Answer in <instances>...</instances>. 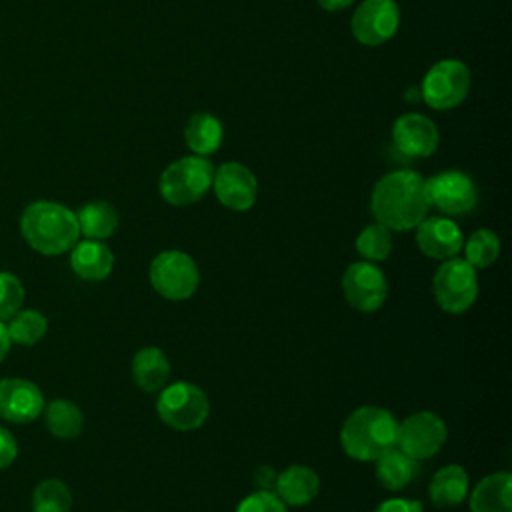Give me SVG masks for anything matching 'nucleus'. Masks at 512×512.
Segmentation results:
<instances>
[{
  "instance_id": "1",
  "label": "nucleus",
  "mask_w": 512,
  "mask_h": 512,
  "mask_svg": "<svg viewBox=\"0 0 512 512\" xmlns=\"http://www.w3.org/2000/svg\"><path fill=\"white\" fill-rule=\"evenodd\" d=\"M424 178L414 170H394L382 176L370 194V210L378 224L404 232L416 228L428 214Z\"/></svg>"
},
{
  "instance_id": "2",
  "label": "nucleus",
  "mask_w": 512,
  "mask_h": 512,
  "mask_svg": "<svg viewBox=\"0 0 512 512\" xmlns=\"http://www.w3.org/2000/svg\"><path fill=\"white\" fill-rule=\"evenodd\" d=\"M398 420L380 406L356 408L340 428L344 452L360 462H374L386 450L396 446Z\"/></svg>"
},
{
  "instance_id": "3",
  "label": "nucleus",
  "mask_w": 512,
  "mask_h": 512,
  "mask_svg": "<svg viewBox=\"0 0 512 512\" xmlns=\"http://www.w3.org/2000/svg\"><path fill=\"white\" fill-rule=\"evenodd\" d=\"M20 230L36 252L48 256L70 250L80 236L76 214L50 200H38L26 206L20 218Z\"/></svg>"
},
{
  "instance_id": "4",
  "label": "nucleus",
  "mask_w": 512,
  "mask_h": 512,
  "mask_svg": "<svg viewBox=\"0 0 512 512\" xmlns=\"http://www.w3.org/2000/svg\"><path fill=\"white\" fill-rule=\"evenodd\" d=\"M214 166L204 156H184L160 176V196L172 206H188L198 202L212 186Z\"/></svg>"
},
{
  "instance_id": "5",
  "label": "nucleus",
  "mask_w": 512,
  "mask_h": 512,
  "mask_svg": "<svg viewBox=\"0 0 512 512\" xmlns=\"http://www.w3.org/2000/svg\"><path fill=\"white\" fill-rule=\"evenodd\" d=\"M160 420L180 432L200 428L210 414V400L206 392L192 382H174L162 388L156 400Z\"/></svg>"
},
{
  "instance_id": "6",
  "label": "nucleus",
  "mask_w": 512,
  "mask_h": 512,
  "mask_svg": "<svg viewBox=\"0 0 512 512\" xmlns=\"http://www.w3.org/2000/svg\"><path fill=\"white\" fill-rule=\"evenodd\" d=\"M150 284L166 300H188L198 284L200 272L192 256L182 250H164L150 264Z\"/></svg>"
},
{
  "instance_id": "7",
  "label": "nucleus",
  "mask_w": 512,
  "mask_h": 512,
  "mask_svg": "<svg viewBox=\"0 0 512 512\" xmlns=\"http://www.w3.org/2000/svg\"><path fill=\"white\" fill-rule=\"evenodd\" d=\"M432 290L438 306L448 314H464L478 296L476 268L464 258L444 260L432 280Z\"/></svg>"
},
{
  "instance_id": "8",
  "label": "nucleus",
  "mask_w": 512,
  "mask_h": 512,
  "mask_svg": "<svg viewBox=\"0 0 512 512\" xmlns=\"http://www.w3.org/2000/svg\"><path fill=\"white\" fill-rule=\"evenodd\" d=\"M470 88V70L464 62L446 58L436 62L422 80V98L434 110H450L464 102Z\"/></svg>"
},
{
  "instance_id": "9",
  "label": "nucleus",
  "mask_w": 512,
  "mask_h": 512,
  "mask_svg": "<svg viewBox=\"0 0 512 512\" xmlns=\"http://www.w3.org/2000/svg\"><path fill=\"white\" fill-rule=\"evenodd\" d=\"M446 438L448 428L444 420L430 410H420L398 424L396 448L414 460H426L444 446Z\"/></svg>"
},
{
  "instance_id": "10",
  "label": "nucleus",
  "mask_w": 512,
  "mask_h": 512,
  "mask_svg": "<svg viewBox=\"0 0 512 512\" xmlns=\"http://www.w3.org/2000/svg\"><path fill=\"white\" fill-rule=\"evenodd\" d=\"M430 206H436L448 216H460L474 210L478 190L474 180L460 170H446L424 180Z\"/></svg>"
},
{
  "instance_id": "11",
  "label": "nucleus",
  "mask_w": 512,
  "mask_h": 512,
  "mask_svg": "<svg viewBox=\"0 0 512 512\" xmlns=\"http://www.w3.org/2000/svg\"><path fill=\"white\" fill-rule=\"evenodd\" d=\"M346 302L358 312H376L388 296L386 274L372 262H352L342 276Z\"/></svg>"
},
{
  "instance_id": "12",
  "label": "nucleus",
  "mask_w": 512,
  "mask_h": 512,
  "mask_svg": "<svg viewBox=\"0 0 512 512\" xmlns=\"http://www.w3.org/2000/svg\"><path fill=\"white\" fill-rule=\"evenodd\" d=\"M400 22V10L394 0H364L350 22L354 38L364 46H380L388 42Z\"/></svg>"
},
{
  "instance_id": "13",
  "label": "nucleus",
  "mask_w": 512,
  "mask_h": 512,
  "mask_svg": "<svg viewBox=\"0 0 512 512\" xmlns=\"http://www.w3.org/2000/svg\"><path fill=\"white\" fill-rule=\"evenodd\" d=\"M214 194L230 210H250L258 196L256 176L240 162H224L212 176Z\"/></svg>"
},
{
  "instance_id": "14",
  "label": "nucleus",
  "mask_w": 512,
  "mask_h": 512,
  "mask_svg": "<svg viewBox=\"0 0 512 512\" xmlns=\"http://www.w3.org/2000/svg\"><path fill=\"white\" fill-rule=\"evenodd\" d=\"M438 128L424 114H404L392 126V142L406 158H426L438 146Z\"/></svg>"
},
{
  "instance_id": "15",
  "label": "nucleus",
  "mask_w": 512,
  "mask_h": 512,
  "mask_svg": "<svg viewBox=\"0 0 512 512\" xmlns=\"http://www.w3.org/2000/svg\"><path fill=\"white\" fill-rule=\"evenodd\" d=\"M42 410L44 396L34 382L22 378L0 380V418L26 424L38 418Z\"/></svg>"
},
{
  "instance_id": "16",
  "label": "nucleus",
  "mask_w": 512,
  "mask_h": 512,
  "mask_svg": "<svg viewBox=\"0 0 512 512\" xmlns=\"http://www.w3.org/2000/svg\"><path fill=\"white\" fill-rule=\"evenodd\" d=\"M416 244L422 254L434 260L454 258L464 244L460 226L444 216L424 218L416 226Z\"/></svg>"
},
{
  "instance_id": "17",
  "label": "nucleus",
  "mask_w": 512,
  "mask_h": 512,
  "mask_svg": "<svg viewBox=\"0 0 512 512\" xmlns=\"http://www.w3.org/2000/svg\"><path fill=\"white\" fill-rule=\"evenodd\" d=\"M276 496L286 506H306L320 492L318 474L304 464H292L276 476Z\"/></svg>"
},
{
  "instance_id": "18",
  "label": "nucleus",
  "mask_w": 512,
  "mask_h": 512,
  "mask_svg": "<svg viewBox=\"0 0 512 512\" xmlns=\"http://www.w3.org/2000/svg\"><path fill=\"white\" fill-rule=\"evenodd\" d=\"M72 270L84 280H104L114 268V254L102 240H82L72 246Z\"/></svg>"
},
{
  "instance_id": "19",
  "label": "nucleus",
  "mask_w": 512,
  "mask_h": 512,
  "mask_svg": "<svg viewBox=\"0 0 512 512\" xmlns=\"http://www.w3.org/2000/svg\"><path fill=\"white\" fill-rule=\"evenodd\" d=\"M472 512H512V476L496 472L482 478L470 494Z\"/></svg>"
},
{
  "instance_id": "20",
  "label": "nucleus",
  "mask_w": 512,
  "mask_h": 512,
  "mask_svg": "<svg viewBox=\"0 0 512 512\" xmlns=\"http://www.w3.org/2000/svg\"><path fill=\"white\" fill-rule=\"evenodd\" d=\"M132 378L144 392L162 390L170 378V362L158 346H144L132 358Z\"/></svg>"
},
{
  "instance_id": "21",
  "label": "nucleus",
  "mask_w": 512,
  "mask_h": 512,
  "mask_svg": "<svg viewBox=\"0 0 512 512\" xmlns=\"http://www.w3.org/2000/svg\"><path fill=\"white\" fill-rule=\"evenodd\" d=\"M430 500L436 508L460 506L468 494V474L460 464L442 466L430 480Z\"/></svg>"
},
{
  "instance_id": "22",
  "label": "nucleus",
  "mask_w": 512,
  "mask_h": 512,
  "mask_svg": "<svg viewBox=\"0 0 512 512\" xmlns=\"http://www.w3.org/2000/svg\"><path fill=\"white\" fill-rule=\"evenodd\" d=\"M376 462V480L380 482V486H384L386 490H402L404 486H408L416 474V460L406 456L400 448H390L386 450L380 458L374 460Z\"/></svg>"
},
{
  "instance_id": "23",
  "label": "nucleus",
  "mask_w": 512,
  "mask_h": 512,
  "mask_svg": "<svg viewBox=\"0 0 512 512\" xmlns=\"http://www.w3.org/2000/svg\"><path fill=\"white\" fill-rule=\"evenodd\" d=\"M78 228L90 240H104L110 238L118 228V212L110 202L98 200L84 204L78 214Z\"/></svg>"
},
{
  "instance_id": "24",
  "label": "nucleus",
  "mask_w": 512,
  "mask_h": 512,
  "mask_svg": "<svg viewBox=\"0 0 512 512\" xmlns=\"http://www.w3.org/2000/svg\"><path fill=\"white\" fill-rule=\"evenodd\" d=\"M184 138L196 156H208L216 152L222 142V122L208 112H198L190 116L184 128Z\"/></svg>"
},
{
  "instance_id": "25",
  "label": "nucleus",
  "mask_w": 512,
  "mask_h": 512,
  "mask_svg": "<svg viewBox=\"0 0 512 512\" xmlns=\"http://www.w3.org/2000/svg\"><path fill=\"white\" fill-rule=\"evenodd\" d=\"M44 418L48 430L64 440L76 438L84 426L80 408L70 400H52L48 406H44Z\"/></svg>"
},
{
  "instance_id": "26",
  "label": "nucleus",
  "mask_w": 512,
  "mask_h": 512,
  "mask_svg": "<svg viewBox=\"0 0 512 512\" xmlns=\"http://www.w3.org/2000/svg\"><path fill=\"white\" fill-rule=\"evenodd\" d=\"M464 248V260L476 268L484 270L492 266L500 256V238L496 232L488 228H480L468 236V240L462 244Z\"/></svg>"
},
{
  "instance_id": "27",
  "label": "nucleus",
  "mask_w": 512,
  "mask_h": 512,
  "mask_svg": "<svg viewBox=\"0 0 512 512\" xmlns=\"http://www.w3.org/2000/svg\"><path fill=\"white\" fill-rule=\"evenodd\" d=\"M356 250L368 262H380L392 252V234L386 226L374 222L356 236Z\"/></svg>"
},
{
  "instance_id": "28",
  "label": "nucleus",
  "mask_w": 512,
  "mask_h": 512,
  "mask_svg": "<svg viewBox=\"0 0 512 512\" xmlns=\"http://www.w3.org/2000/svg\"><path fill=\"white\" fill-rule=\"evenodd\" d=\"M6 328L10 334V340L24 346H32L46 334L48 320L38 310H18L10 318V324Z\"/></svg>"
},
{
  "instance_id": "29",
  "label": "nucleus",
  "mask_w": 512,
  "mask_h": 512,
  "mask_svg": "<svg viewBox=\"0 0 512 512\" xmlns=\"http://www.w3.org/2000/svg\"><path fill=\"white\" fill-rule=\"evenodd\" d=\"M72 494L68 486L60 480H44L36 486L32 494L34 512H70Z\"/></svg>"
},
{
  "instance_id": "30",
  "label": "nucleus",
  "mask_w": 512,
  "mask_h": 512,
  "mask_svg": "<svg viewBox=\"0 0 512 512\" xmlns=\"http://www.w3.org/2000/svg\"><path fill=\"white\" fill-rule=\"evenodd\" d=\"M24 302V286L22 282L10 274L0 272V320L12 318Z\"/></svg>"
},
{
  "instance_id": "31",
  "label": "nucleus",
  "mask_w": 512,
  "mask_h": 512,
  "mask_svg": "<svg viewBox=\"0 0 512 512\" xmlns=\"http://www.w3.org/2000/svg\"><path fill=\"white\" fill-rule=\"evenodd\" d=\"M234 512H288V506L272 490H256L242 498Z\"/></svg>"
},
{
  "instance_id": "32",
  "label": "nucleus",
  "mask_w": 512,
  "mask_h": 512,
  "mask_svg": "<svg viewBox=\"0 0 512 512\" xmlns=\"http://www.w3.org/2000/svg\"><path fill=\"white\" fill-rule=\"evenodd\" d=\"M374 512H424L422 504L418 500L410 498H388L380 502Z\"/></svg>"
},
{
  "instance_id": "33",
  "label": "nucleus",
  "mask_w": 512,
  "mask_h": 512,
  "mask_svg": "<svg viewBox=\"0 0 512 512\" xmlns=\"http://www.w3.org/2000/svg\"><path fill=\"white\" fill-rule=\"evenodd\" d=\"M16 454H18V444H16L14 436L6 428L0 426V470L6 468L8 464H12Z\"/></svg>"
},
{
  "instance_id": "34",
  "label": "nucleus",
  "mask_w": 512,
  "mask_h": 512,
  "mask_svg": "<svg viewBox=\"0 0 512 512\" xmlns=\"http://www.w3.org/2000/svg\"><path fill=\"white\" fill-rule=\"evenodd\" d=\"M276 476L278 472L272 466L262 464L254 470V484L258 486V490H272L276 484Z\"/></svg>"
},
{
  "instance_id": "35",
  "label": "nucleus",
  "mask_w": 512,
  "mask_h": 512,
  "mask_svg": "<svg viewBox=\"0 0 512 512\" xmlns=\"http://www.w3.org/2000/svg\"><path fill=\"white\" fill-rule=\"evenodd\" d=\"M320 4V8L328 10V12H340L344 8H348L354 0H316Z\"/></svg>"
},
{
  "instance_id": "36",
  "label": "nucleus",
  "mask_w": 512,
  "mask_h": 512,
  "mask_svg": "<svg viewBox=\"0 0 512 512\" xmlns=\"http://www.w3.org/2000/svg\"><path fill=\"white\" fill-rule=\"evenodd\" d=\"M10 334H8V328H6V324L0 320V362L4 360V356L8 354V350H10Z\"/></svg>"
}]
</instances>
